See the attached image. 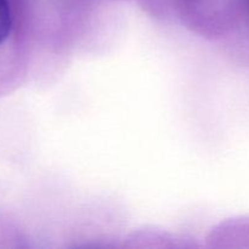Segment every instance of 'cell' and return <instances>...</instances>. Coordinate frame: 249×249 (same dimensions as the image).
<instances>
[{
  "mask_svg": "<svg viewBox=\"0 0 249 249\" xmlns=\"http://www.w3.org/2000/svg\"><path fill=\"white\" fill-rule=\"evenodd\" d=\"M12 26V16L7 0H0V44L9 36Z\"/></svg>",
  "mask_w": 249,
  "mask_h": 249,
  "instance_id": "cell-1",
  "label": "cell"
}]
</instances>
